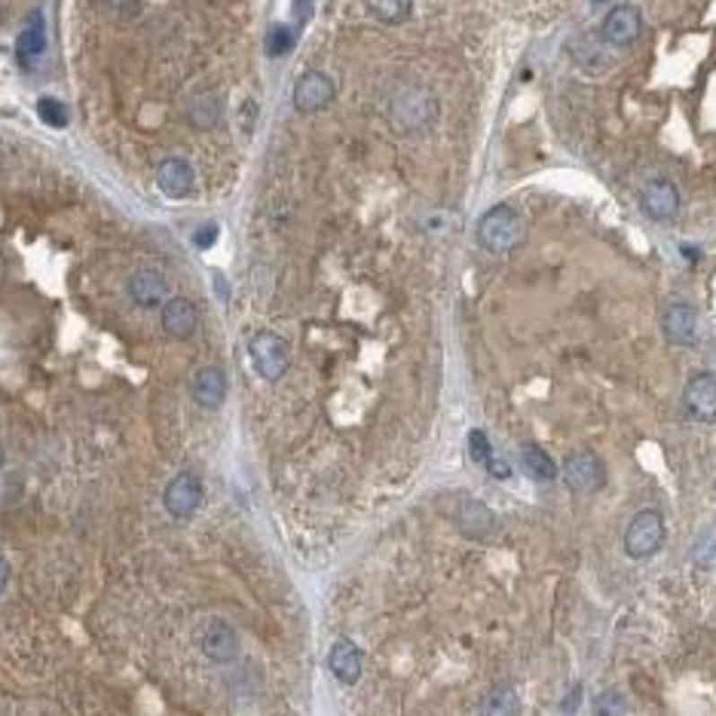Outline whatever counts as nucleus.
I'll list each match as a JSON object with an SVG mask.
<instances>
[{"instance_id": "nucleus-1", "label": "nucleus", "mask_w": 716, "mask_h": 716, "mask_svg": "<svg viewBox=\"0 0 716 716\" xmlns=\"http://www.w3.org/2000/svg\"><path fill=\"white\" fill-rule=\"evenodd\" d=\"M389 119L405 135H420V132L432 129L438 119L435 92L426 83H416V80L398 83L389 99Z\"/></svg>"}, {"instance_id": "nucleus-2", "label": "nucleus", "mask_w": 716, "mask_h": 716, "mask_svg": "<svg viewBox=\"0 0 716 716\" xmlns=\"http://www.w3.org/2000/svg\"><path fill=\"white\" fill-rule=\"evenodd\" d=\"M524 239V218L518 208L511 205H493L481 214L477 221V242L493 255H505V251L518 249Z\"/></svg>"}, {"instance_id": "nucleus-3", "label": "nucleus", "mask_w": 716, "mask_h": 716, "mask_svg": "<svg viewBox=\"0 0 716 716\" xmlns=\"http://www.w3.org/2000/svg\"><path fill=\"white\" fill-rule=\"evenodd\" d=\"M249 355H251L255 371L264 380H279L291 364L288 343L282 340L275 331H258L249 343Z\"/></svg>"}, {"instance_id": "nucleus-4", "label": "nucleus", "mask_w": 716, "mask_h": 716, "mask_svg": "<svg viewBox=\"0 0 716 716\" xmlns=\"http://www.w3.org/2000/svg\"><path fill=\"white\" fill-rule=\"evenodd\" d=\"M661 542H665V518L655 509L633 514L628 533H624V551L640 561V557L655 554L661 548Z\"/></svg>"}, {"instance_id": "nucleus-5", "label": "nucleus", "mask_w": 716, "mask_h": 716, "mask_svg": "<svg viewBox=\"0 0 716 716\" xmlns=\"http://www.w3.org/2000/svg\"><path fill=\"white\" fill-rule=\"evenodd\" d=\"M563 477L576 493H597L607 484V466L594 450H576L563 462Z\"/></svg>"}, {"instance_id": "nucleus-6", "label": "nucleus", "mask_w": 716, "mask_h": 716, "mask_svg": "<svg viewBox=\"0 0 716 716\" xmlns=\"http://www.w3.org/2000/svg\"><path fill=\"white\" fill-rule=\"evenodd\" d=\"M640 205H643V212L652 221H659V223L674 221L677 212H680V190H677V184L668 181V178H652V181L643 184Z\"/></svg>"}, {"instance_id": "nucleus-7", "label": "nucleus", "mask_w": 716, "mask_h": 716, "mask_svg": "<svg viewBox=\"0 0 716 716\" xmlns=\"http://www.w3.org/2000/svg\"><path fill=\"white\" fill-rule=\"evenodd\" d=\"M196 643L208 655V659L221 661V665H223V661H233L239 655V637H236V631L223 622V618H208V622L199 624Z\"/></svg>"}, {"instance_id": "nucleus-8", "label": "nucleus", "mask_w": 716, "mask_h": 716, "mask_svg": "<svg viewBox=\"0 0 716 716\" xmlns=\"http://www.w3.org/2000/svg\"><path fill=\"white\" fill-rule=\"evenodd\" d=\"M334 95H337V89H334V80L327 74L307 71L294 83V108L301 114H319L334 101Z\"/></svg>"}, {"instance_id": "nucleus-9", "label": "nucleus", "mask_w": 716, "mask_h": 716, "mask_svg": "<svg viewBox=\"0 0 716 716\" xmlns=\"http://www.w3.org/2000/svg\"><path fill=\"white\" fill-rule=\"evenodd\" d=\"M162 502H166L169 514H175V518H193L199 502H203V481L193 472H181L169 481Z\"/></svg>"}, {"instance_id": "nucleus-10", "label": "nucleus", "mask_w": 716, "mask_h": 716, "mask_svg": "<svg viewBox=\"0 0 716 716\" xmlns=\"http://www.w3.org/2000/svg\"><path fill=\"white\" fill-rule=\"evenodd\" d=\"M640 31H643V19H640V10L631 4H618L616 10H609V16L603 19V40L609 47H631L637 43Z\"/></svg>"}, {"instance_id": "nucleus-11", "label": "nucleus", "mask_w": 716, "mask_h": 716, "mask_svg": "<svg viewBox=\"0 0 716 716\" xmlns=\"http://www.w3.org/2000/svg\"><path fill=\"white\" fill-rule=\"evenodd\" d=\"M129 297L132 303L141 310H156L166 303L169 297V282L160 270H151V266H141V270L132 273L129 279Z\"/></svg>"}, {"instance_id": "nucleus-12", "label": "nucleus", "mask_w": 716, "mask_h": 716, "mask_svg": "<svg viewBox=\"0 0 716 716\" xmlns=\"http://www.w3.org/2000/svg\"><path fill=\"white\" fill-rule=\"evenodd\" d=\"M156 184L160 190L171 199H188L193 193V184H196V175H193V166L181 156H166V160L156 166Z\"/></svg>"}, {"instance_id": "nucleus-13", "label": "nucleus", "mask_w": 716, "mask_h": 716, "mask_svg": "<svg viewBox=\"0 0 716 716\" xmlns=\"http://www.w3.org/2000/svg\"><path fill=\"white\" fill-rule=\"evenodd\" d=\"M685 407L701 423L716 420V377L713 374H695L685 383Z\"/></svg>"}, {"instance_id": "nucleus-14", "label": "nucleus", "mask_w": 716, "mask_h": 716, "mask_svg": "<svg viewBox=\"0 0 716 716\" xmlns=\"http://www.w3.org/2000/svg\"><path fill=\"white\" fill-rule=\"evenodd\" d=\"M695 331H698V312L692 303H670L665 310V337L674 343V346H689L695 343Z\"/></svg>"}, {"instance_id": "nucleus-15", "label": "nucleus", "mask_w": 716, "mask_h": 716, "mask_svg": "<svg viewBox=\"0 0 716 716\" xmlns=\"http://www.w3.org/2000/svg\"><path fill=\"white\" fill-rule=\"evenodd\" d=\"M199 325V310L193 307L188 297H171L162 307V327H166L169 337L188 340Z\"/></svg>"}, {"instance_id": "nucleus-16", "label": "nucleus", "mask_w": 716, "mask_h": 716, "mask_svg": "<svg viewBox=\"0 0 716 716\" xmlns=\"http://www.w3.org/2000/svg\"><path fill=\"white\" fill-rule=\"evenodd\" d=\"M47 52V28H43V13L34 10L31 16H28L25 28H22L19 40H16V56H19V65H25V68H34L37 58Z\"/></svg>"}, {"instance_id": "nucleus-17", "label": "nucleus", "mask_w": 716, "mask_h": 716, "mask_svg": "<svg viewBox=\"0 0 716 716\" xmlns=\"http://www.w3.org/2000/svg\"><path fill=\"white\" fill-rule=\"evenodd\" d=\"M193 398L196 405H203L208 410L221 407L223 398H227V374L221 368H203L196 377H193Z\"/></svg>"}, {"instance_id": "nucleus-18", "label": "nucleus", "mask_w": 716, "mask_h": 716, "mask_svg": "<svg viewBox=\"0 0 716 716\" xmlns=\"http://www.w3.org/2000/svg\"><path fill=\"white\" fill-rule=\"evenodd\" d=\"M327 668L340 683H355L362 677V649L349 643V640H340L327 655Z\"/></svg>"}, {"instance_id": "nucleus-19", "label": "nucleus", "mask_w": 716, "mask_h": 716, "mask_svg": "<svg viewBox=\"0 0 716 716\" xmlns=\"http://www.w3.org/2000/svg\"><path fill=\"white\" fill-rule=\"evenodd\" d=\"M188 119L199 129H212L221 119V95L214 89H196L188 99Z\"/></svg>"}, {"instance_id": "nucleus-20", "label": "nucleus", "mask_w": 716, "mask_h": 716, "mask_svg": "<svg viewBox=\"0 0 716 716\" xmlns=\"http://www.w3.org/2000/svg\"><path fill=\"white\" fill-rule=\"evenodd\" d=\"M457 520H459L462 533L472 536V539H484V536H490V529H493V511L481 502H462Z\"/></svg>"}, {"instance_id": "nucleus-21", "label": "nucleus", "mask_w": 716, "mask_h": 716, "mask_svg": "<svg viewBox=\"0 0 716 716\" xmlns=\"http://www.w3.org/2000/svg\"><path fill=\"white\" fill-rule=\"evenodd\" d=\"M520 466H524V472L533 477V481H554V477H557L554 459H551L548 453L542 450V447H536V444L520 447Z\"/></svg>"}, {"instance_id": "nucleus-22", "label": "nucleus", "mask_w": 716, "mask_h": 716, "mask_svg": "<svg viewBox=\"0 0 716 716\" xmlns=\"http://www.w3.org/2000/svg\"><path fill=\"white\" fill-rule=\"evenodd\" d=\"M520 713V698L511 685H496L481 704V716H518Z\"/></svg>"}, {"instance_id": "nucleus-23", "label": "nucleus", "mask_w": 716, "mask_h": 716, "mask_svg": "<svg viewBox=\"0 0 716 716\" xmlns=\"http://www.w3.org/2000/svg\"><path fill=\"white\" fill-rule=\"evenodd\" d=\"M368 10L386 25H401L414 10V0H368Z\"/></svg>"}, {"instance_id": "nucleus-24", "label": "nucleus", "mask_w": 716, "mask_h": 716, "mask_svg": "<svg viewBox=\"0 0 716 716\" xmlns=\"http://www.w3.org/2000/svg\"><path fill=\"white\" fill-rule=\"evenodd\" d=\"M37 117L43 119L47 126H52V129H65L68 126V119H71V110H68V104L65 101H58V99H40L37 101Z\"/></svg>"}, {"instance_id": "nucleus-25", "label": "nucleus", "mask_w": 716, "mask_h": 716, "mask_svg": "<svg viewBox=\"0 0 716 716\" xmlns=\"http://www.w3.org/2000/svg\"><path fill=\"white\" fill-rule=\"evenodd\" d=\"M294 43H297V34L291 31L288 25H273L270 34H266V56H273V58L288 56V52L294 49Z\"/></svg>"}, {"instance_id": "nucleus-26", "label": "nucleus", "mask_w": 716, "mask_h": 716, "mask_svg": "<svg viewBox=\"0 0 716 716\" xmlns=\"http://www.w3.org/2000/svg\"><path fill=\"white\" fill-rule=\"evenodd\" d=\"M594 716H628V704L618 692H603L594 698Z\"/></svg>"}, {"instance_id": "nucleus-27", "label": "nucleus", "mask_w": 716, "mask_h": 716, "mask_svg": "<svg viewBox=\"0 0 716 716\" xmlns=\"http://www.w3.org/2000/svg\"><path fill=\"white\" fill-rule=\"evenodd\" d=\"M468 453H472V459L481 462V466H487V462L493 459V447H490V438L484 435L481 429L468 432Z\"/></svg>"}, {"instance_id": "nucleus-28", "label": "nucleus", "mask_w": 716, "mask_h": 716, "mask_svg": "<svg viewBox=\"0 0 716 716\" xmlns=\"http://www.w3.org/2000/svg\"><path fill=\"white\" fill-rule=\"evenodd\" d=\"M218 236H221V227L214 221H208V223H203V227L193 230V245L205 251V249H212V245L218 242Z\"/></svg>"}, {"instance_id": "nucleus-29", "label": "nucleus", "mask_w": 716, "mask_h": 716, "mask_svg": "<svg viewBox=\"0 0 716 716\" xmlns=\"http://www.w3.org/2000/svg\"><path fill=\"white\" fill-rule=\"evenodd\" d=\"M104 6H108L114 16H135L141 10V0H104Z\"/></svg>"}, {"instance_id": "nucleus-30", "label": "nucleus", "mask_w": 716, "mask_h": 716, "mask_svg": "<svg viewBox=\"0 0 716 716\" xmlns=\"http://www.w3.org/2000/svg\"><path fill=\"white\" fill-rule=\"evenodd\" d=\"M291 13H294L297 25H307V22L312 19V13H316V0H294Z\"/></svg>"}, {"instance_id": "nucleus-31", "label": "nucleus", "mask_w": 716, "mask_h": 716, "mask_svg": "<svg viewBox=\"0 0 716 716\" xmlns=\"http://www.w3.org/2000/svg\"><path fill=\"white\" fill-rule=\"evenodd\" d=\"M487 468H490V475H493V477H509V475H511V472H509V466H505L502 459H490V462H487Z\"/></svg>"}, {"instance_id": "nucleus-32", "label": "nucleus", "mask_w": 716, "mask_h": 716, "mask_svg": "<svg viewBox=\"0 0 716 716\" xmlns=\"http://www.w3.org/2000/svg\"><path fill=\"white\" fill-rule=\"evenodd\" d=\"M6 581H10V563H6V557H0V591L6 588Z\"/></svg>"}, {"instance_id": "nucleus-33", "label": "nucleus", "mask_w": 716, "mask_h": 716, "mask_svg": "<svg viewBox=\"0 0 716 716\" xmlns=\"http://www.w3.org/2000/svg\"><path fill=\"white\" fill-rule=\"evenodd\" d=\"M0 466H4V447H0Z\"/></svg>"}, {"instance_id": "nucleus-34", "label": "nucleus", "mask_w": 716, "mask_h": 716, "mask_svg": "<svg viewBox=\"0 0 716 716\" xmlns=\"http://www.w3.org/2000/svg\"><path fill=\"white\" fill-rule=\"evenodd\" d=\"M594 4H600V0H594Z\"/></svg>"}]
</instances>
